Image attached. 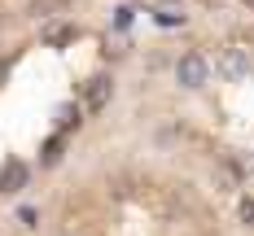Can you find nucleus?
<instances>
[{"instance_id":"obj_1","label":"nucleus","mask_w":254,"mask_h":236,"mask_svg":"<svg viewBox=\"0 0 254 236\" xmlns=\"http://www.w3.org/2000/svg\"><path fill=\"white\" fill-rule=\"evenodd\" d=\"M176 79H180V88H202L206 79H210L206 57H202V52H184V57L176 61Z\"/></svg>"},{"instance_id":"obj_2","label":"nucleus","mask_w":254,"mask_h":236,"mask_svg":"<svg viewBox=\"0 0 254 236\" xmlns=\"http://www.w3.org/2000/svg\"><path fill=\"white\" fill-rule=\"evenodd\" d=\"M110 96H114V83H110L105 75H92L88 83H83V109H92V114H97V109L110 105Z\"/></svg>"},{"instance_id":"obj_3","label":"nucleus","mask_w":254,"mask_h":236,"mask_svg":"<svg viewBox=\"0 0 254 236\" xmlns=\"http://www.w3.org/2000/svg\"><path fill=\"white\" fill-rule=\"evenodd\" d=\"M219 75L232 79V83L237 79H250V52L246 48H224L219 52Z\"/></svg>"},{"instance_id":"obj_4","label":"nucleus","mask_w":254,"mask_h":236,"mask_svg":"<svg viewBox=\"0 0 254 236\" xmlns=\"http://www.w3.org/2000/svg\"><path fill=\"white\" fill-rule=\"evenodd\" d=\"M26 180H31V171H26V162H18V157H9L0 166V192H22Z\"/></svg>"},{"instance_id":"obj_5","label":"nucleus","mask_w":254,"mask_h":236,"mask_svg":"<svg viewBox=\"0 0 254 236\" xmlns=\"http://www.w3.org/2000/svg\"><path fill=\"white\" fill-rule=\"evenodd\" d=\"M70 35H75L70 26H53V31H49V44H53V48H57V44H66Z\"/></svg>"},{"instance_id":"obj_6","label":"nucleus","mask_w":254,"mask_h":236,"mask_svg":"<svg viewBox=\"0 0 254 236\" xmlns=\"http://www.w3.org/2000/svg\"><path fill=\"white\" fill-rule=\"evenodd\" d=\"M53 4H66V0H31V13H35V18H44Z\"/></svg>"},{"instance_id":"obj_7","label":"nucleus","mask_w":254,"mask_h":236,"mask_svg":"<svg viewBox=\"0 0 254 236\" xmlns=\"http://www.w3.org/2000/svg\"><path fill=\"white\" fill-rule=\"evenodd\" d=\"M241 219H246V223H250V228H254V201H250V197L241 201Z\"/></svg>"},{"instance_id":"obj_8","label":"nucleus","mask_w":254,"mask_h":236,"mask_svg":"<svg viewBox=\"0 0 254 236\" xmlns=\"http://www.w3.org/2000/svg\"><path fill=\"white\" fill-rule=\"evenodd\" d=\"M246 4H254V0H246Z\"/></svg>"}]
</instances>
